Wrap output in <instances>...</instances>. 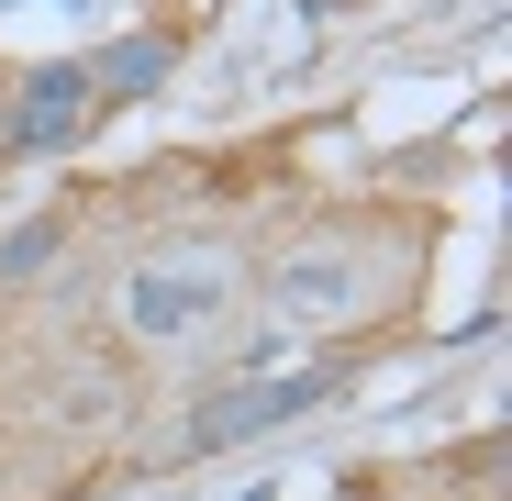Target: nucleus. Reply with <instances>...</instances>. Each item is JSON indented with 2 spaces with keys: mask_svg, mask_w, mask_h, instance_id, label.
<instances>
[{
  "mask_svg": "<svg viewBox=\"0 0 512 501\" xmlns=\"http://www.w3.org/2000/svg\"><path fill=\"white\" fill-rule=\"evenodd\" d=\"M90 112H101L90 67H34L12 90V112H0V145H12V156H56V145L90 134Z\"/></svg>",
  "mask_w": 512,
  "mask_h": 501,
  "instance_id": "f257e3e1",
  "label": "nucleus"
},
{
  "mask_svg": "<svg viewBox=\"0 0 512 501\" xmlns=\"http://www.w3.org/2000/svg\"><path fill=\"white\" fill-rule=\"evenodd\" d=\"M301 401H323V379H268V390H234V401H201L190 446H234V435H268V424H290Z\"/></svg>",
  "mask_w": 512,
  "mask_h": 501,
  "instance_id": "f03ea898",
  "label": "nucleus"
},
{
  "mask_svg": "<svg viewBox=\"0 0 512 501\" xmlns=\"http://www.w3.org/2000/svg\"><path fill=\"white\" fill-rule=\"evenodd\" d=\"M167 78H179V45H167V34H123L112 56H90V90L101 101H156Z\"/></svg>",
  "mask_w": 512,
  "mask_h": 501,
  "instance_id": "7ed1b4c3",
  "label": "nucleus"
},
{
  "mask_svg": "<svg viewBox=\"0 0 512 501\" xmlns=\"http://www.w3.org/2000/svg\"><path fill=\"white\" fill-rule=\"evenodd\" d=\"M223 312V279L190 268V279H134V323L145 334H179V323H212Z\"/></svg>",
  "mask_w": 512,
  "mask_h": 501,
  "instance_id": "20e7f679",
  "label": "nucleus"
},
{
  "mask_svg": "<svg viewBox=\"0 0 512 501\" xmlns=\"http://www.w3.org/2000/svg\"><path fill=\"white\" fill-rule=\"evenodd\" d=\"M346 301H357V279L334 268V257H312V268L290 257V268H279V312H346Z\"/></svg>",
  "mask_w": 512,
  "mask_h": 501,
  "instance_id": "39448f33",
  "label": "nucleus"
},
{
  "mask_svg": "<svg viewBox=\"0 0 512 501\" xmlns=\"http://www.w3.org/2000/svg\"><path fill=\"white\" fill-rule=\"evenodd\" d=\"M56 257V223H23V234H0V279H34Z\"/></svg>",
  "mask_w": 512,
  "mask_h": 501,
  "instance_id": "423d86ee",
  "label": "nucleus"
}]
</instances>
